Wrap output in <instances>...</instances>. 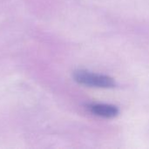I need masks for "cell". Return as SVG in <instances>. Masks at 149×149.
<instances>
[{
	"label": "cell",
	"instance_id": "1",
	"mask_svg": "<svg viewBox=\"0 0 149 149\" xmlns=\"http://www.w3.org/2000/svg\"><path fill=\"white\" fill-rule=\"evenodd\" d=\"M74 79L85 86L101 87V88H112L115 86L114 80L107 75L97 74L90 72L85 70H79L74 72Z\"/></svg>",
	"mask_w": 149,
	"mask_h": 149
},
{
	"label": "cell",
	"instance_id": "2",
	"mask_svg": "<svg viewBox=\"0 0 149 149\" xmlns=\"http://www.w3.org/2000/svg\"><path fill=\"white\" fill-rule=\"evenodd\" d=\"M88 109L92 113L102 118H114L119 114V109L108 104H93L89 106Z\"/></svg>",
	"mask_w": 149,
	"mask_h": 149
}]
</instances>
